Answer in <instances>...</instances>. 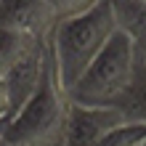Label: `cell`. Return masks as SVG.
Listing matches in <instances>:
<instances>
[{
  "label": "cell",
  "instance_id": "obj_1",
  "mask_svg": "<svg viewBox=\"0 0 146 146\" xmlns=\"http://www.w3.org/2000/svg\"><path fill=\"white\" fill-rule=\"evenodd\" d=\"M114 32H117V19H114L111 0L98 3L82 16L56 21V27L48 35V45H50V56H53L58 85L64 90H69L85 74V69L106 48Z\"/></svg>",
  "mask_w": 146,
  "mask_h": 146
},
{
  "label": "cell",
  "instance_id": "obj_2",
  "mask_svg": "<svg viewBox=\"0 0 146 146\" xmlns=\"http://www.w3.org/2000/svg\"><path fill=\"white\" fill-rule=\"evenodd\" d=\"M66 119H69V96L58 85L53 56H48V66L37 93L5 125L3 130L5 143L8 146H64Z\"/></svg>",
  "mask_w": 146,
  "mask_h": 146
},
{
  "label": "cell",
  "instance_id": "obj_3",
  "mask_svg": "<svg viewBox=\"0 0 146 146\" xmlns=\"http://www.w3.org/2000/svg\"><path fill=\"white\" fill-rule=\"evenodd\" d=\"M135 69L138 64L133 37L117 29L106 48L96 56V61L85 69V74L66 90V96L72 104L82 106H119V101L133 88Z\"/></svg>",
  "mask_w": 146,
  "mask_h": 146
},
{
  "label": "cell",
  "instance_id": "obj_4",
  "mask_svg": "<svg viewBox=\"0 0 146 146\" xmlns=\"http://www.w3.org/2000/svg\"><path fill=\"white\" fill-rule=\"evenodd\" d=\"M133 119L122 106H82L69 101L64 146H96L106 133Z\"/></svg>",
  "mask_w": 146,
  "mask_h": 146
},
{
  "label": "cell",
  "instance_id": "obj_5",
  "mask_svg": "<svg viewBox=\"0 0 146 146\" xmlns=\"http://www.w3.org/2000/svg\"><path fill=\"white\" fill-rule=\"evenodd\" d=\"M0 27L40 40L56 27V16L48 0H0Z\"/></svg>",
  "mask_w": 146,
  "mask_h": 146
},
{
  "label": "cell",
  "instance_id": "obj_6",
  "mask_svg": "<svg viewBox=\"0 0 146 146\" xmlns=\"http://www.w3.org/2000/svg\"><path fill=\"white\" fill-rule=\"evenodd\" d=\"M45 40V37H40ZM37 37H27V35H19V32H11V29H3L0 27V74H5L11 66L19 61V58L32 50L40 42Z\"/></svg>",
  "mask_w": 146,
  "mask_h": 146
},
{
  "label": "cell",
  "instance_id": "obj_7",
  "mask_svg": "<svg viewBox=\"0 0 146 146\" xmlns=\"http://www.w3.org/2000/svg\"><path fill=\"white\" fill-rule=\"evenodd\" d=\"M111 8H114L117 29L127 32L130 37L146 29V0H111Z\"/></svg>",
  "mask_w": 146,
  "mask_h": 146
},
{
  "label": "cell",
  "instance_id": "obj_8",
  "mask_svg": "<svg viewBox=\"0 0 146 146\" xmlns=\"http://www.w3.org/2000/svg\"><path fill=\"white\" fill-rule=\"evenodd\" d=\"M146 138V119H127L111 133H106L96 146H141Z\"/></svg>",
  "mask_w": 146,
  "mask_h": 146
},
{
  "label": "cell",
  "instance_id": "obj_9",
  "mask_svg": "<svg viewBox=\"0 0 146 146\" xmlns=\"http://www.w3.org/2000/svg\"><path fill=\"white\" fill-rule=\"evenodd\" d=\"M98 3H104V0H48L56 21L72 19V16H82V13H88L90 8H96Z\"/></svg>",
  "mask_w": 146,
  "mask_h": 146
},
{
  "label": "cell",
  "instance_id": "obj_10",
  "mask_svg": "<svg viewBox=\"0 0 146 146\" xmlns=\"http://www.w3.org/2000/svg\"><path fill=\"white\" fill-rule=\"evenodd\" d=\"M8 119H11V101H8V88H5V77L0 74V127L5 130Z\"/></svg>",
  "mask_w": 146,
  "mask_h": 146
},
{
  "label": "cell",
  "instance_id": "obj_11",
  "mask_svg": "<svg viewBox=\"0 0 146 146\" xmlns=\"http://www.w3.org/2000/svg\"><path fill=\"white\" fill-rule=\"evenodd\" d=\"M133 48H135V64H138V69H146V29L133 37Z\"/></svg>",
  "mask_w": 146,
  "mask_h": 146
},
{
  "label": "cell",
  "instance_id": "obj_12",
  "mask_svg": "<svg viewBox=\"0 0 146 146\" xmlns=\"http://www.w3.org/2000/svg\"><path fill=\"white\" fill-rule=\"evenodd\" d=\"M0 146H5V133H3V127H0Z\"/></svg>",
  "mask_w": 146,
  "mask_h": 146
},
{
  "label": "cell",
  "instance_id": "obj_13",
  "mask_svg": "<svg viewBox=\"0 0 146 146\" xmlns=\"http://www.w3.org/2000/svg\"><path fill=\"white\" fill-rule=\"evenodd\" d=\"M141 146H146V138H143V141H141Z\"/></svg>",
  "mask_w": 146,
  "mask_h": 146
}]
</instances>
